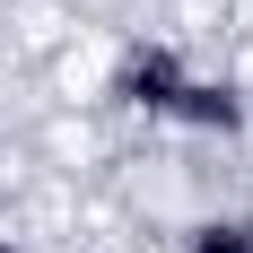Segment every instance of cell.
Here are the masks:
<instances>
[{"mask_svg":"<svg viewBox=\"0 0 253 253\" xmlns=\"http://www.w3.org/2000/svg\"><path fill=\"white\" fill-rule=\"evenodd\" d=\"M183 79H192V61H183V44H166V35H140V44H123V61H114V105L123 114H149V123H166L183 96Z\"/></svg>","mask_w":253,"mask_h":253,"instance_id":"6da1fadb","label":"cell"},{"mask_svg":"<svg viewBox=\"0 0 253 253\" xmlns=\"http://www.w3.org/2000/svg\"><path fill=\"white\" fill-rule=\"evenodd\" d=\"M166 123H175V131H201V140H236V131L253 123V105H245V87H236V79H210V70H192Z\"/></svg>","mask_w":253,"mask_h":253,"instance_id":"7a4b0ae2","label":"cell"},{"mask_svg":"<svg viewBox=\"0 0 253 253\" xmlns=\"http://www.w3.org/2000/svg\"><path fill=\"white\" fill-rule=\"evenodd\" d=\"M183 253H253V218L210 210V218H192V227H183Z\"/></svg>","mask_w":253,"mask_h":253,"instance_id":"3957f363","label":"cell"},{"mask_svg":"<svg viewBox=\"0 0 253 253\" xmlns=\"http://www.w3.org/2000/svg\"><path fill=\"white\" fill-rule=\"evenodd\" d=\"M0 253H26V245H18V236H9V227H0Z\"/></svg>","mask_w":253,"mask_h":253,"instance_id":"277c9868","label":"cell"}]
</instances>
